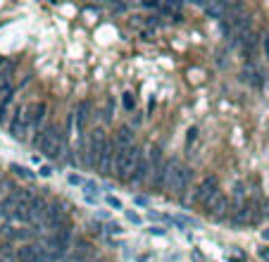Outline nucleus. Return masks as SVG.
I'll return each mask as SVG.
<instances>
[{"mask_svg": "<svg viewBox=\"0 0 269 262\" xmlns=\"http://www.w3.org/2000/svg\"><path fill=\"white\" fill-rule=\"evenodd\" d=\"M88 112H91V103H88V100H81L79 108H77V112H74V117H77V126H79V129H83V126H86Z\"/></svg>", "mask_w": 269, "mask_h": 262, "instance_id": "ddd939ff", "label": "nucleus"}, {"mask_svg": "<svg viewBox=\"0 0 269 262\" xmlns=\"http://www.w3.org/2000/svg\"><path fill=\"white\" fill-rule=\"evenodd\" d=\"M124 229H122V224H117V222H110L108 224V233H122Z\"/></svg>", "mask_w": 269, "mask_h": 262, "instance_id": "412c9836", "label": "nucleus"}, {"mask_svg": "<svg viewBox=\"0 0 269 262\" xmlns=\"http://www.w3.org/2000/svg\"><path fill=\"white\" fill-rule=\"evenodd\" d=\"M122 103H124V108H127L129 112H131V110H134V108H136V98H134V95H131V93H124V98H122Z\"/></svg>", "mask_w": 269, "mask_h": 262, "instance_id": "f3484780", "label": "nucleus"}, {"mask_svg": "<svg viewBox=\"0 0 269 262\" xmlns=\"http://www.w3.org/2000/svg\"><path fill=\"white\" fill-rule=\"evenodd\" d=\"M195 134H198V129H190V131H189V141H193V139H195Z\"/></svg>", "mask_w": 269, "mask_h": 262, "instance_id": "a878e982", "label": "nucleus"}, {"mask_svg": "<svg viewBox=\"0 0 269 262\" xmlns=\"http://www.w3.org/2000/svg\"><path fill=\"white\" fill-rule=\"evenodd\" d=\"M141 157H143V155H141V150H138L136 146L117 150V157H114V176L122 179V181H124V179L129 181Z\"/></svg>", "mask_w": 269, "mask_h": 262, "instance_id": "f257e3e1", "label": "nucleus"}, {"mask_svg": "<svg viewBox=\"0 0 269 262\" xmlns=\"http://www.w3.org/2000/svg\"><path fill=\"white\" fill-rule=\"evenodd\" d=\"M15 222H31V212H29V205H19L12 215Z\"/></svg>", "mask_w": 269, "mask_h": 262, "instance_id": "2eb2a0df", "label": "nucleus"}, {"mask_svg": "<svg viewBox=\"0 0 269 262\" xmlns=\"http://www.w3.org/2000/svg\"><path fill=\"white\" fill-rule=\"evenodd\" d=\"M203 210H205V215H207V217H212V219H222L226 212H231V203H229V198L219 191V193H215L207 203L203 205Z\"/></svg>", "mask_w": 269, "mask_h": 262, "instance_id": "7ed1b4c3", "label": "nucleus"}, {"mask_svg": "<svg viewBox=\"0 0 269 262\" xmlns=\"http://www.w3.org/2000/svg\"><path fill=\"white\" fill-rule=\"evenodd\" d=\"M17 207H19V200H17L15 193L7 196V198H2V200H0V217H10V219H12V215H15Z\"/></svg>", "mask_w": 269, "mask_h": 262, "instance_id": "f8f14e48", "label": "nucleus"}, {"mask_svg": "<svg viewBox=\"0 0 269 262\" xmlns=\"http://www.w3.org/2000/svg\"><path fill=\"white\" fill-rule=\"evenodd\" d=\"M262 50H265V55H267V60H269V36L262 41Z\"/></svg>", "mask_w": 269, "mask_h": 262, "instance_id": "393cba45", "label": "nucleus"}, {"mask_svg": "<svg viewBox=\"0 0 269 262\" xmlns=\"http://www.w3.org/2000/svg\"><path fill=\"white\" fill-rule=\"evenodd\" d=\"M127 217H129V222H134V224H141V217H138L136 212H131V210H127Z\"/></svg>", "mask_w": 269, "mask_h": 262, "instance_id": "4be33fe9", "label": "nucleus"}, {"mask_svg": "<svg viewBox=\"0 0 269 262\" xmlns=\"http://www.w3.org/2000/svg\"><path fill=\"white\" fill-rule=\"evenodd\" d=\"M17 260L19 262H41L38 246H22V248H17Z\"/></svg>", "mask_w": 269, "mask_h": 262, "instance_id": "9b49d317", "label": "nucleus"}, {"mask_svg": "<svg viewBox=\"0 0 269 262\" xmlns=\"http://www.w3.org/2000/svg\"><path fill=\"white\" fill-rule=\"evenodd\" d=\"M150 233H155V236H164V229L162 227H153V229H148Z\"/></svg>", "mask_w": 269, "mask_h": 262, "instance_id": "b1692460", "label": "nucleus"}, {"mask_svg": "<svg viewBox=\"0 0 269 262\" xmlns=\"http://www.w3.org/2000/svg\"><path fill=\"white\" fill-rule=\"evenodd\" d=\"M24 134H27V119H24V110H15V115H12V122H10V136L12 139H24Z\"/></svg>", "mask_w": 269, "mask_h": 262, "instance_id": "6e6552de", "label": "nucleus"}, {"mask_svg": "<svg viewBox=\"0 0 269 262\" xmlns=\"http://www.w3.org/2000/svg\"><path fill=\"white\" fill-rule=\"evenodd\" d=\"M12 100V84L10 81H0V103Z\"/></svg>", "mask_w": 269, "mask_h": 262, "instance_id": "dca6fc26", "label": "nucleus"}, {"mask_svg": "<svg viewBox=\"0 0 269 262\" xmlns=\"http://www.w3.org/2000/svg\"><path fill=\"white\" fill-rule=\"evenodd\" d=\"M190 179H193V170L174 162V165H172V172H169V179H167V188H169V193L181 196V193L186 191V186L190 184Z\"/></svg>", "mask_w": 269, "mask_h": 262, "instance_id": "f03ea898", "label": "nucleus"}, {"mask_svg": "<svg viewBox=\"0 0 269 262\" xmlns=\"http://www.w3.org/2000/svg\"><path fill=\"white\" fill-rule=\"evenodd\" d=\"M262 238H267V241H269V229H265V231H262Z\"/></svg>", "mask_w": 269, "mask_h": 262, "instance_id": "cd10ccee", "label": "nucleus"}, {"mask_svg": "<svg viewBox=\"0 0 269 262\" xmlns=\"http://www.w3.org/2000/svg\"><path fill=\"white\" fill-rule=\"evenodd\" d=\"M69 184L72 186H86V179L79 174H69Z\"/></svg>", "mask_w": 269, "mask_h": 262, "instance_id": "aec40b11", "label": "nucleus"}, {"mask_svg": "<svg viewBox=\"0 0 269 262\" xmlns=\"http://www.w3.org/2000/svg\"><path fill=\"white\" fill-rule=\"evenodd\" d=\"M91 255H93V248H91L88 243H79V248L72 253V260L74 262H86Z\"/></svg>", "mask_w": 269, "mask_h": 262, "instance_id": "4468645a", "label": "nucleus"}, {"mask_svg": "<svg viewBox=\"0 0 269 262\" xmlns=\"http://www.w3.org/2000/svg\"><path fill=\"white\" fill-rule=\"evenodd\" d=\"M57 134H60V131H57V126H55V124H48L46 129H41V131L33 136V146L38 148L41 153H46V155H48V153L53 150L55 143L60 141V139H57Z\"/></svg>", "mask_w": 269, "mask_h": 262, "instance_id": "20e7f679", "label": "nucleus"}, {"mask_svg": "<svg viewBox=\"0 0 269 262\" xmlns=\"http://www.w3.org/2000/svg\"><path fill=\"white\" fill-rule=\"evenodd\" d=\"M43 117H46V103H31V105L24 108L27 126H36L38 129V124L43 122Z\"/></svg>", "mask_w": 269, "mask_h": 262, "instance_id": "0eeeda50", "label": "nucleus"}, {"mask_svg": "<svg viewBox=\"0 0 269 262\" xmlns=\"http://www.w3.org/2000/svg\"><path fill=\"white\" fill-rule=\"evenodd\" d=\"M153 174V162L148 160V157H141L138 160V165H136V170H134V174H131V179H129V184H143L148 176Z\"/></svg>", "mask_w": 269, "mask_h": 262, "instance_id": "1a4fd4ad", "label": "nucleus"}, {"mask_svg": "<svg viewBox=\"0 0 269 262\" xmlns=\"http://www.w3.org/2000/svg\"><path fill=\"white\" fill-rule=\"evenodd\" d=\"M260 255H262V258H269V248L267 250H260Z\"/></svg>", "mask_w": 269, "mask_h": 262, "instance_id": "bb28decb", "label": "nucleus"}, {"mask_svg": "<svg viewBox=\"0 0 269 262\" xmlns=\"http://www.w3.org/2000/svg\"><path fill=\"white\" fill-rule=\"evenodd\" d=\"M12 172H15L17 176H24V179H33V174L29 172L27 167H19V165H12Z\"/></svg>", "mask_w": 269, "mask_h": 262, "instance_id": "a211bd4d", "label": "nucleus"}, {"mask_svg": "<svg viewBox=\"0 0 269 262\" xmlns=\"http://www.w3.org/2000/svg\"><path fill=\"white\" fill-rule=\"evenodd\" d=\"M38 174H41V176H50V174H53V170H50V167H41V170H38Z\"/></svg>", "mask_w": 269, "mask_h": 262, "instance_id": "5701e85b", "label": "nucleus"}, {"mask_svg": "<svg viewBox=\"0 0 269 262\" xmlns=\"http://www.w3.org/2000/svg\"><path fill=\"white\" fill-rule=\"evenodd\" d=\"M215 193H219V188H217V179L215 176H207V179H203V181L195 186V191H193V203L205 205Z\"/></svg>", "mask_w": 269, "mask_h": 262, "instance_id": "39448f33", "label": "nucleus"}, {"mask_svg": "<svg viewBox=\"0 0 269 262\" xmlns=\"http://www.w3.org/2000/svg\"><path fill=\"white\" fill-rule=\"evenodd\" d=\"M114 146H117V150L134 146V131H131V126H122V129L114 134Z\"/></svg>", "mask_w": 269, "mask_h": 262, "instance_id": "9d476101", "label": "nucleus"}, {"mask_svg": "<svg viewBox=\"0 0 269 262\" xmlns=\"http://www.w3.org/2000/svg\"><path fill=\"white\" fill-rule=\"evenodd\" d=\"M105 203H108L112 210H124L122 200H119V198H114V196H108V198H105Z\"/></svg>", "mask_w": 269, "mask_h": 262, "instance_id": "6ab92c4d", "label": "nucleus"}, {"mask_svg": "<svg viewBox=\"0 0 269 262\" xmlns=\"http://www.w3.org/2000/svg\"><path fill=\"white\" fill-rule=\"evenodd\" d=\"M172 165L174 162H167V160H160L153 165V174H150V186L155 191L160 188H167V179H169V172H172Z\"/></svg>", "mask_w": 269, "mask_h": 262, "instance_id": "423d86ee", "label": "nucleus"}]
</instances>
